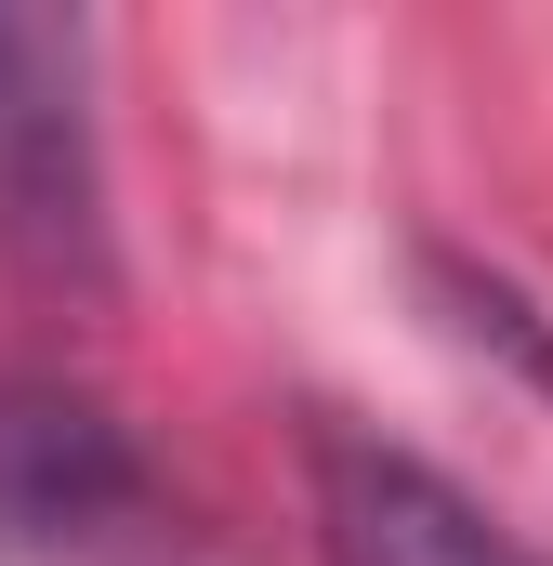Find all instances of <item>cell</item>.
<instances>
[{
    "label": "cell",
    "instance_id": "cell-1",
    "mask_svg": "<svg viewBox=\"0 0 553 566\" xmlns=\"http://www.w3.org/2000/svg\"><path fill=\"white\" fill-rule=\"evenodd\" d=\"M0 566H225L133 422L80 382H0Z\"/></svg>",
    "mask_w": 553,
    "mask_h": 566
},
{
    "label": "cell",
    "instance_id": "cell-2",
    "mask_svg": "<svg viewBox=\"0 0 553 566\" xmlns=\"http://www.w3.org/2000/svg\"><path fill=\"white\" fill-rule=\"evenodd\" d=\"M0 264L53 290H106L93 40L66 13H0Z\"/></svg>",
    "mask_w": 553,
    "mask_h": 566
},
{
    "label": "cell",
    "instance_id": "cell-3",
    "mask_svg": "<svg viewBox=\"0 0 553 566\" xmlns=\"http://www.w3.org/2000/svg\"><path fill=\"white\" fill-rule=\"evenodd\" d=\"M303 501H316V554L330 566H541L501 514H474L435 461L356 434L343 409L303 422Z\"/></svg>",
    "mask_w": 553,
    "mask_h": 566
}]
</instances>
